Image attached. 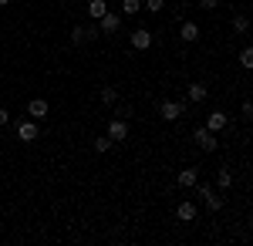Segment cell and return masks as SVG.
Returning <instances> with one entry per match:
<instances>
[{
  "instance_id": "cell-8",
  "label": "cell",
  "mask_w": 253,
  "mask_h": 246,
  "mask_svg": "<svg viewBox=\"0 0 253 246\" xmlns=\"http://www.w3.org/2000/svg\"><path fill=\"white\" fill-rule=\"evenodd\" d=\"M132 47H135V51H149V47H152V34H149L145 27L132 31Z\"/></svg>"
},
{
  "instance_id": "cell-13",
  "label": "cell",
  "mask_w": 253,
  "mask_h": 246,
  "mask_svg": "<svg viewBox=\"0 0 253 246\" xmlns=\"http://www.w3.org/2000/svg\"><path fill=\"white\" fill-rule=\"evenodd\" d=\"M179 34H182V41H196L199 38V24H196V20H182Z\"/></svg>"
},
{
  "instance_id": "cell-21",
  "label": "cell",
  "mask_w": 253,
  "mask_h": 246,
  "mask_svg": "<svg viewBox=\"0 0 253 246\" xmlns=\"http://www.w3.org/2000/svg\"><path fill=\"white\" fill-rule=\"evenodd\" d=\"M71 41H75V44H88V41H84V27H75V31H71Z\"/></svg>"
},
{
  "instance_id": "cell-4",
  "label": "cell",
  "mask_w": 253,
  "mask_h": 246,
  "mask_svg": "<svg viewBox=\"0 0 253 246\" xmlns=\"http://www.w3.org/2000/svg\"><path fill=\"white\" fill-rule=\"evenodd\" d=\"M38 135H41V128H38V122H17V138L24 142V145H31V142H38Z\"/></svg>"
},
{
  "instance_id": "cell-20",
  "label": "cell",
  "mask_w": 253,
  "mask_h": 246,
  "mask_svg": "<svg viewBox=\"0 0 253 246\" xmlns=\"http://www.w3.org/2000/svg\"><path fill=\"white\" fill-rule=\"evenodd\" d=\"M142 10V0H122V14H138Z\"/></svg>"
},
{
  "instance_id": "cell-18",
  "label": "cell",
  "mask_w": 253,
  "mask_h": 246,
  "mask_svg": "<svg viewBox=\"0 0 253 246\" xmlns=\"http://www.w3.org/2000/svg\"><path fill=\"white\" fill-rule=\"evenodd\" d=\"M233 31L236 34H247V31H250V17H247V14H236L233 17Z\"/></svg>"
},
{
  "instance_id": "cell-23",
  "label": "cell",
  "mask_w": 253,
  "mask_h": 246,
  "mask_svg": "<svg viewBox=\"0 0 253 246\" xmlns=\"http://www.w3.org/2000/svg\"><path fill=\"white\" fill-rule=\"evenodd\" d=\"M145 7H149V10H152V14H159V10H162V7H166V0H145Z\"/></svg>"
},
{
  "instance_id": "cell-19",
  "label": "cell",
  "mask_w": 253,
  "mask_h": 246,
  "mask_svg": "<svg viewBox=\"0 0 253 246\" xmlns=\"http://www.w3.org/2000/svg\"><path fill=\"white\" fill-rule=\"evenodd\" d=\"M240 64H243L247 71H253V47H243V51H240Z\"/></svg>"
},
{
  "instance_id": "cell-14",
  "label": "cell",
  "mask_w": 253,
  "mask_h": 246,
  "mask_svg": "<svg viewBox=\"0 0 253 246\" xmlns=\"http://www.w3.org/2000/svg\"><path fill=\"white\" fill-rule=\"evenodd\" d=\"M186 95H189V101H206V95H210V91H206V84H203V81H193Z\"/></svg>"
},
{
  "instance_id": "cell-11",
  "label": "cell",
  "mask_w": 253,
  "mask_h": 246,
  "mask_svg": "<svg viewBox=\"0 0 253 246\" xmlns=\"http://www.w3.org/2000/svg\"><path fill=\"white\" fill-rule=\"evenodd\" d=\"M175 219H179V223H193L196 219V203H179V206H175Z\"/></svg>"
},
{
  "instance_id": "cell-22",
  "label": "cell",
  "mask_w": 253,
  "mask_h": 246,
  "mask_svg": "<svg viewBox=\"0 0 253 246\" xmlns=\"http://www.w3.org/2000/svg\"><path fill=\"white\" fill-rule=\"evenodd\" d=\"M98 38H101V31H98V27H84V41H88V44L98 41Z\"/></svg>"
},
{
  "instance_id": "cell-26",
  "label": "cell",
  "mask_w": 253,
  "mask_h": 246,
  "mask_svg": "<svg viewBox=\"0 0 253 246\" xmlns=\"http://www.w3.org/2000/svg\"><path fill=\"white\" fill-rule=\"evenodd\" d=\"M7 122H10V115H7V108H0V128H3Z\"/></svg>"
},
{
  "instance_id": "cell-24",
  "label": "cell",
  "mask_w": 253,
  "mask_h": 246,
  "mask_svg": "<svg viewBox=\"0 0 253 246\" xmlns=\"http://www.w3.org/2000/svg\"><path fill=\"white\" fill-rule=\"evenodd\" d=\"M243 118H250V122H253V101H243Z\"/></svg>"
},
{
  "instance_id": "cell-7",
  "label": "cell",
  "mask_w": 253,
  "mask_h": 246,
  "mask_svg": "<svg viewBox=\"0 0 253 246\" xmlns=\"http://www.w3.org/2000/svg\"><path fill=\"white\" fill-rule=\"evenodd\" d=\"M226 125H230L226 112H210V115H206V128H210V132H223Z\"/></svg>"
},
{
  "instance_id": "cell-3",
  "label": "cell",
  "mask_w": 253,
  "mask_h": 246,
  "mask_svg": "<svg viewBox=\"0 0 253 246\" xmlns=\"http://www.w3.org/2000/svg\"><path fill=\"white\" fill-rule=\"evenodd\" d=\"M193 142H196V145H199L203 152H216V132H210L206 125L193 132Z\"/></svg>"
},
{
  "instance_id": "cell-6",
  "label": "cell",
  "mask_w": 253,
  "mask_h": 246,
  "mask_svg": "<svg viewBox=\"0 0 253 246\" xmlns=\"http://www.w3.org/2000/svg\"><path fill=\"white\" fill-rule=\"evenodd\" d=\"M108 138H112V142H125V138H128V122H122V118L108 122Z\"/></svg>"
},
{
  "instance_id": "cell-16",
  "label": "cell",
  "mask_w": 253,
  "mask_h": 246,
  "mask_svg": "<svg viewBox=\"0 0 253 246\" xmlns=\"http://www.w3.org/2000/svg\"><path fill=\"white\" fill-rule=\"evenodd\" d=\"M98 98H101V105H115V101H118V88H112V84H105V88L98 91Z\"/></svg>"
},
{
  "instance_id": "cell-15",
  "label": "cell",
  "mask_w": 253,
  "mask_h": 246,
  "mask_svg": "<svg viewBox=\"0 0 253 246\" xmlns=\"http://www.w3.org/2000/svg\"><path fill=\"white\" fill-rule=\"evenodd\" d=\"M91 149H95L98 155H105V152H112V149H115V142H112L108 135H98V138H95V145H91Z\"/></svg>"
},
{
  "instance_id": "cell-12",
  "label": "cell",
  "mask_w": 253,
  "mask_h": 246,
  "mask_svg": "<svg viewBox=\"0 0 253 246\" xmlns=\"http://www.w3.org/2000/svg\"><path fill=\"white\" fill-rule=\"evenodd\" d=\"M105 14H108V0H91L88 3V17L91 20H101Z\"/></svg>"
},
{
  "instance_id": "cell-17",
  "label": "cell",
  "mask_w": 253,
  "mask_h": 246,
  "mask_svg": "<svg viewBox=\"0 0 253 246\" xmlns=\"http://www.w3.org/2000/svg\"><path fill=\"white\" fill-rule=\"evenodd\" d=\"M216 186H219V189H230V186H233V172L219 169V172H216Z\"/></svg>"
},
{
  "instance_id": "cell-27",
  "label": "cell",
  "mask_w": 253,
  "mask_h": 246,
  "mask_svg": "<svg viewBox=\"0 0 253 246\" xmlns=\"http://www.w3.org/2000/svg\"><path fill=\"white\" fill-rule=\"evenodd\" d=\"M7 3H10V0H0V7H7Z\"/></svg>"
},
{
  "instance_id": "cell-5",
  "label": "cell",
  "mask_w": 253,
  "mask_h": 246,
  "mask_svg": "<svg viewBox=\"0 0 253 246\" xmlns=\"http://www.w3.org/2000/svg\"><path fill=\"white\" fill-rule=\"evenodd\" d=\"M199 196H203V203H206L210 212H219V209H223V196H216L210 182H203V186H199Z\"/></svg>"
},
{
  "instance_id": "cell-25",
  "label": "cell",
  "mask_w": 253,
  "mask_h": 246,
  "mask_svg": "<svg viewBox=\"0 0 253 246\" xmlns=\"http://www.w3.org/2000/svg\"><path fill=\"white\" fill-rule=\"evenodd\" d=\"M216 3H219V0H199V7H203V10H216Z\"/></svg>"
},
{
  "instance_id": "cell-2",
  "label": "cell",
  "mask_w": 253,
  "mask_h": 246,
  "mask_svg": "<svg viewBox=\"0 0 253 246\" xmlns=\"http://www.w3.org/2000/svg\"><path fill=\"white\" fill-rule=\"evenodd\" d=\"M98 31H101L105 38H112V34H118V31H122V14H112V10H108L105 17L98 20Z\"/></svg>"
},
{
  "instance_id": "cell-10",
  "label": "cell",
  "mask_w": 253,
  "mask_h": 246,
  "mask_svg": "<svg viewBox=\"0 0 253 246\" xmlns=\"http://www.w3.org/2000/svg\"><path fill=\"white\" fill-rule=\"evenodd\" d=\"M196 179H199V169H196V165H189V169H182L179 175H175V186L189 189V186H196Z\"/></svg>"
},
{
  "instance_id": "cell-9",
  "label": "cell",
  "mask_w": 253,
  "mask_h": 246,
  "mask_svg": "<svg viewBox=\"0 0 253 246\" xmlns=\"http://www.w3.org/2000/svg\"><path fill=\"white\" fill-rule=\"evenodd\" d=\"M47 112H51L47 98H31V101H27V115H31V118H44Z\"/></svg>"
},
{
  "instance_id": "cell-1",
  "label": "cell",
  "mask_w": 253,
  "mask_h": 246,
  "mask_svg": "<svg viewBox=\"0 0 253 246\" xmlns=\"http://www.w3.org/2000/svg\"><path fill=\"white\" fill-rule=\"evenodd\" d=\"M182 112H186V105H182V101H169V98H166V101H159V115H162L166 122H179Z\"/></svg>"
}]
</instances>
